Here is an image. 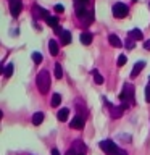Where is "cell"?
I'll return each instance as SVG.
<instances>
[{
	"label": "cell",
	"instance_id": "cell-26",
	"mask_svg": "<svg viewBox=\"0 0 150 155\" xmlns=\"http://www.w3.org/2000/svg\"><path fill=\"white\" fill-rule=\"evenodd\" d=\"M115 155H128V152H126V150H123V149H118Z\"/></svg>",
	"mask_w": 150,
	"mask_h": 155
},
{
	"label": "cell",
	"instance_id": "cell-18",
	"mask_svg": "<svg viewBox=\"0 0 150 155\" xmlns=\"http://www.w3.org/2000/svg\"><path fill=\"white\" fill-rule=\"evenodd\" d=\"M61 104V95L60 94H53L52 95V100H50V105L52 107H58Z\"/></svg>",
	"mask_w": 150,
	"mask_h": 155
},
{
	"label": "cell",
	"instance_id": "cell-16",
	"mask_svg": "<svg viewBox=\"0 0 150 155\" xmlns=\"http://www.w3.org/2000/svg\"><path fill=\"white\" fill-rule=\"evenodd\" d=\"M68 115H70V110L68 108H61L60 111H58V121H66L68 120Z\"/></svg>",
	"mask_w": 150,
	"mask_h": 155
},
{
	"label": "cell",
	"instance_id": "cell-24",
	"mask_svg": "<svg viewBox=\"0 0 150 155\" xmlns=\"http://www.w3.org/2000/svg\"><path fill=\"white\" fill-rule=\"evenodd\" d=\"M126 63V57L124 55H119V58H118V66H123Z\"/></svg>",
	"mask_w": 150,
	"mask_h": 155
},
{
	"label": "cell",
	"instance_id": "cell-30",
	"mask_svg": "<svg viewBox=\"0 0 150 155\" xmlns=\"http://www.w3.org/2000/svg\"><path fill=\"white\" fill-rule=\"evenodd\" d=\"M52 155H60V152H58L57 149H53V150H52Z\"/></svg>",
	"mask_w": 150,
	"mask_h": 155
},
{
	"label": "cell",
	"instance_id": "cell-28",
	"mask_svg": "<svg viewBox=\"0 0 150 155\" xmlns=\"http://www.w3.org/2000/svg\"><path fill=\"white\" fill-rule=\"evenodd\" d=\"M76 3H77V5H86L87 0H76Z\"/></svg>",
	"mask_w": 150,
	"mask_h": 155
},
{
	"label": "cell",
	"instance_id": "cell-2",
	"mask_svg": "<svg viewBox=\"0 0 150 155\" xmlns=\"http://www.w3.org/2000/svg\"><path fill=\"white\" fill-rule=\"evenodd\" d=\"M119 99L123 102V107L121 108H126L129 105V102H134V86L132 84H124L123 92L119 94Z\"/></svg>",
	"mask_w": 150,
	"mask_h": 155
},
{
	"label": "cell",
	"instance_id": "cell-22",
	"mask_svg": "<svg viewBox=\"0 0 150 155\" xmlns=\"http://www.w3.org/2000/svg\"><path fill=\"white\" fill-rule=\"evenodd\" d=\"M134 47H135V41L128 37V41H126V48H134Z\"/></svg>",
	"mask_w": 150,
	"mask_h": 155
},
{
	"label": "cell",
	"instance_id": "cell-6",
	"mask_svg": "<svg viewBox=\"0 0 150 155\" xmlns=\"http://www.w3.org/2000/svg\"><path fill=\"white\" fill-rule=\"evenodd\" d=\"M70 126H71L73 129H82V128H84V116H81V115H76L74 118L71 120Z\"/></svg>",
	"mask_w": 150,
	"mask_h": 155
},
{
	"label": "cell",
	"instance_id": "cell-21",
	"mask_svg": "<svg viewBox=\"0 0 150 155\" xmlns=\"http://www.w3.org/2000/svg\"><path fill=\"white\" fill-rule=\"evenodd\" d=\"M31 57H32V61H34V63H37V65H39V63L42 61V55H41V53H39V52H34Z\"/></svg>",
	"mask_w": 150,
	"mask_h": 155
},
{
	"label": "cell",
	"instance_id": "cell-23",
	"mask_svg": "<svg viewBox=\"0 0 150 155\" xmlns=\"http://www.w3.org/2000/svg\"><path fill=\"white\" fill-rule=\"evenodd\" d=\"M145 102H148V104H150V84L145 87Z\"/></svg>",
	"mask_w": 150,
	"mask_h": 155
},
{
	"label": "cell",
	"instance_id": "cell-13",
	"mask_svg": "<svg viewBox=\"0 0 150 155\" xmlns=\"http://www.w3.org/2000/svg\"><path fill=\"white\" fill-rule=\"evenodd\" d=\"M60 37H61V44H63V45H68V44L71 42V32L70 31H63L60 34Z\"/></svg>",
	"mask_w": 150,
	"mask_h": 155
},
{
	"label": "cell",
	"instance_id": "cell-20",
	"mask_svg": "<svg viewBox=\"0 0 150 155\" xmlns=\"http://www.w3.org/2000/svg\"><path fill=\"white\" fill-rule=\"evenodd\" d=\"M94 81H95V84H103V78H102V74L97 70H94Z\"/></svg>",
	"mask_w": 150,
	"mask_h": 155
},
{
	"label": "cell",
	"instance_id": "cell-15",
	"mask_svg": "<svg viewBox=\"0 0 150 155\" xmlns=\"http://www.w3.org/2000/svg\"><path fill=\"white\" fill-rule=\"evenodd\" d=\"M34 13H36V16H41V18H44V19L48 16L47 10H44V8H41V7H37V5L34 7Z\"/></svg>",
	"mask_w": 150,
	"mask_h": 155
},
{
	"label": "cell",
	"instance_id": "cell-12",
	"mask_svg": "<svg viewBox=\"0 0 150 155\" xmlns=\"http://www.w3.org/2000/svg\"><path fill=\"white\" fill-rule=\"evenodd\" d=\"M92 39H94V36H92L90 32H82L81 34V42L84 44V45H89L92 42Z\"/></svg>",
	"mask_w": 150,
	"mask_h": 155
},
{
	"label": "cell",
	"instance_id": "cell-14",
	"mask_svg": "<svg viewBox=\"0 0 150 155\" xmlns=\"http://www.w3.org/2000/svg\"><path fill=\"white\" fill-rule=\"evenodd\" d=\"M42 121H44V113H42V111L34 113V116H32V124H34V126H39Z\"/></svg>",
	"mask_w": 150,
	"mask_h": 155
},
{
	"label": "cell",
	"instance_id": "cell-11",
	"mask_svg": "<svg viewBox=\"0 0 150 155\" xmlns=\"http://www.w3.org/2000/svg\"><path fill=\"white\" fill-rule=\"evenodd\" d=\"M48 50H50V55H53V57L58 55V44L53 39H50V42H48Z\"/></svg>",
	"mask_w": 150,
	"mask_h": 155
},
{
	"label": "cell",
	"instance_id": "cell-19",
	"mask_svg": "<svg viewBox=\"0 0 150 155\" xmlns=\"http://www.w3.org/2000/svg\"><path fill=\"white\" fill-rule=\"evenodd\" d=\"M55 78H57V79H61V78H63V70H61L60 63H57V65H55Z\"/></svg>",
	"mask_w": 150,
	"mask_h": 155
},
{
	"label": "cell",
	"instance_id": "cell-27",
	"mask_svg": "<svg viewBox=\"0 0 150 155\" xmlns=\"http://www.w3.org/2000/svg\"><path fill=\"white\" fill-rule=\"evenodd\" d=\"M144 47L147 48V50H150V39H148V41H145V42H144Z\"/></svg>",
	"mask_w": 150,
	"mask_h": 155
},
{
	"label": "cell",
	"instance_id": "cell-10",
	"mask_svg": "<svg viewBox=\"0 0 150 155\" xmlns=\"http://www.w3.org/2000/svg\"><path fill=\"white\" fill-rule=\"evenodd\" d=\"M129 37L132 39V41H142L144 39V36H142V31L140 29H132V31H129Z\"/></svg>",
	"mask_w": 150,
	"mask_h": 155
},
{
	"label": "cell",
	"instance_id": "cell-29",
	"mask_svg": "<svg viewBox=\"0 0 150 155\" xmlns=\"http://www.w3.org/2000/svg\"><path fill=\"white\" fill-rule=\"evenodd\" d=\"M66 155H77L76 152H74V150H73V149H70V150H68V152H66Z\"/></svg>",
	"mask_w": 150,
	"mask_h": 155
},
{
	"label": "cell",
	"instance_id": "cell-17",
	"mask_svg": "<svg viewBox=\"0 0 150 155\" xmlns=\"http://www.w3.org/2000/svg\"><path fill=\"white\" fill-rule=\"evenodd\" d=\"M13 70H15V68H13V63H10V65H7L5 68H2V73H3L5 78H10V76L13 74Z\"/></svg>",
	"mask_w": 150,
	"mask_h": 155
},
{
	"label": "cell",
	"instance_id": "cell-4",
	"mask_svg": "<svg viewBox=\"0 0 150 155\" xmlns=\"http://www.w3.org/2000/svg\"><path fill=\"white\" fill-rule=\"evenodd\" d=\"M100 149L103 150L106 155H115V153H116V150H118L116 144L113 142V140H110V139L102 140V142H100Z\"/></svg>",
	"mask_w": 150,
	"mask_h": 155
},
{
	"label": "cell",
	"instance_id": "cell-3",
	"mask_svg": "<svg viewBox=\"0 0 150 155\" xmlns=\"http://www.w3.org/2000/svg\"><path fill=\"white\" fill-rule=\"evenodd\" d=\"M128 13H129L128 5H124V3H121V2L113 5V16L115 18H126V16H128Z\"/></svg>",
	"mask_w": 150,
	"mask_h": 155
},
{
	"label": "cell",
	"instance_id": "cell-1",
	"mask_svg": "<svg viewBox=\"0 0 150 155\" xmlns=\"http://www.w3.org/2000/svg\"><path fill=\"white\" fill-rule=\"evenodd\" d=\"M36 82H37V87H39V91H41V94H47L48 89H50V74H48V71L42 70L37 74Z\"/></svg>",
	"mask_w": 150,
	"mask_h": 155
},
{
	"label": "cell",
	"instance_id": "cell-8",
	"mask_svg": "<svg viewBox=\"0 0 150 155\" xmlns=\"http://www.w3.org/2000/svg\"><path fill=\"white\" fill-rule=\"evenodd\" d=\"M144 66H145V61H137V63H135L134 68H132V71H131V78H135V76H137L139 73L144 70Z\"/></svg>",
	"mask_w": 150,
	"mask_h": 155
},
{
	"label": "cell",
	"instance_id": "cell-25",
	"mask_svg": "<svg viewBox=\"0 0 150 155\" xmlns=\"http://www.w3.org/2000/svg\"><path fill=\"white\" fill-rule=\"evenodd\" d=\"M55 12H58V13L65 12V7H63V5H55Z\"/></svg>",
	"mask_w": 150,
	"mask_h": 155
},
{
	"label": "cell",
	"instance_id": "cell-5",
	"mask_svg": "<svg viewBox=\"0 0 150 155\" xmlns=\"http://www.w3.org/2000/svg\"><path fill=\"white\" fill-rule=\"evenodd\" d=\"M21 8H23L21 0H11V2H10V13H11L13 18H18V16H19Z\"/></svg>",
	"mask_w": 150,
	"mask_h": 155
},
{
	"label": "cell",
	"instance_id": "cell-9",
	"mask_svg": "<svg viewBox=\"0 0 150 155\" xmlns=\"http://www.w3.org/2000/svg\"><path fill=\"white\" fill-rule=\"evenodd\" d=\"M108 41H110V45H111V47H116V48H119L121 45H123V42L119 41V37L116 36V34H110Z\"/></svg>",
	"mask_w": 150,
	"mask_h": 155
},
{
	"label": "cell",
	"instance_id": "cell-7",
	"mask_svg": "<svg viewBox=\"0 0 150 155\" xmlns=\"http://www.w3.org/2000/svg\"><path fill=\"white\" fill-rule=\"evenodd\" d=\"M73 150H74L77 155H81V153H84V155H86L87 147L84 145V142H82V140H74V142H73Z\"/></svg>",
	"mask_w": 150,
	"mask_h": 155
},
{
	"label": "cell",
	"instance_id": "cell-31",
	"mask_svg": "<svg viewBox=\"0 0 150 155\" xmlns=\"http://www.w3.org/2000/svg\"><path fill=\"white\" fill-rule=\"evenodd\" d=\"M81 155H84V153H81Z\"/></svg>",
	"mask_w": 150,
	"mask_h": 155
}]
</instances>
